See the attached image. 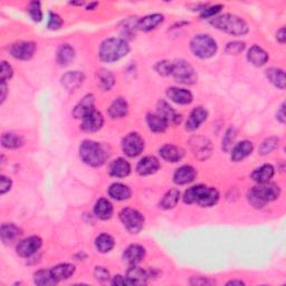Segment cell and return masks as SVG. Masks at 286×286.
<instances>
[{
    "label": "cell",
    "instance_id": "obj_34",
    "mask_svg": "<svg viewBox=\"0 0 286 286\" xmlns=\"http://www.w3.org/2000/svg\"><path fill=\"white\" fill-rule=\"evenodd\" d=\"M75 57V52L74 48L72 46H69L68 44H64V45H61L57 49L56 53V60L57 63L62 66L69 65L73 62Z\"/></svg>",
    "mask_w": 286,
    "mask_h": 286
},
{
    "label": "cell",
    "instance_id": "obj_5",
    "mask_svg": "<svg viewBox=\"0 0 286 286\" xmlns=\"http://www.w3.org/2000/svg\"><path fill=\"white\" fill-rule=\"evenodd\" d=\"M190 48L192 52L199 59L206 60L213 57L217 52V43L212 36L199 34L196 35L192 42H190Z\"/></svg>",
    "mask_w": 286,
    "mask_h": 286
},
{
    "label": "cell",
    "instance_id": "obj_46",
    "mask_svg": "<svg viewBox=\"0 0 286 286\" xmlns=\"http://www.w3.org/2000/svg\"><path fill=\"white\" fill-rule=\"evenodd\" d=\"M156 71L162 75V76H168L171 75V69H173V63L169 61H161L158 62L157 65L155 66Z\"/></svg>",
    "mask_w": 286,
    "mask_h": 286
},
{
    "label": "cell",
    "instance_id": "obj_53",
    "mask_svg": "<svg viewBox=\"0 0 286 286\" xmlns=\"http://www.w3.org/2000/svg\"><path fill=\"white\" fill-rule=\"evenodd\" d=\"M213 282L211 281H208L207 278H202L201 277H193L192 279H190V284H193V285H206V284H212Z\"/></svg>",
    "mask_w": 286,
    "mask_h": 286
},
{
    "label": "cell",
    "instance_id": "obj_35",
    "mask_svg": "<svg viewBox=\"0 0 286 286\" xmlns=\"http://www.w3.org/2000/svg\"><path fill=\"white\" fill-rule=\"evenodd\" d=\"M266 78L270 80L271 83L276 86L279 90H284L285 87V73L282 68L271 67L266 71Z\"/></svg>",
    "mask_w": 286,
    "mask_h": 286
},
{
    "label": "cell",
    "instance_id": "obj_13",
    "mask_svg": "<svg viewBox=\"0 0 286 286\" xmlns=\"http://www.w3.org/2000/svg\"><path fill=\"white\" fill-rule=\"evenodd\" d=\"M94 102H95L94 95L92 94L85 95V97L79 102L78 105L75 106V109L73 111V116L76 119L83 120L86 116H88V114L92 113L95 110Z\"/></svg>",
    "mask_w": 286,
    "mask_h": 286
},
{
    "label": "cell",
    "instance_id": "obj_11",
    "mask_svg": "<svg viewBox=\"0 0 286 286\" xmlns=\"http://www.w3.org/2000/svg\"><path fill=\"white\" fill-rule=\"evenodd\" d=\"M253 188L256 192V194L259 196V198L265 203L276 200L279 197V195H281V189H279V187L275 185V183H272V182L262 183V185H258Z\"/></svg>",
    "mask_w": 286,
    "mask_h": 286
},
{
    "label": "cell",
    "instance_id": "obj_55",
    "mask_svg": "<svg viewBox=\"0 0 286 286\" xmlns=\"http://www.w3.org/2000/svg\"><path fill=\"white\" fill-rule=\"evenodd\" d=\"M276 40L281 43V44H284L285 41H286V35H285V28L282 27L279 30H277V33H276Z\"/></svg>",
    "mask_w": 286,
    "mask_h": 286
},
{
    "label": "cell",
    "instance_id": "obj_21",
    "mask_svg": "<svg viewBox=\"0 0 286 286\" xmlns=\"http://www.w3.org/2000/svg\"><path fill=\"white\" fill-rule=\"evenodd\" d=\"M131 173L130 163L123 158H118L113 160L109 166V174L116 178L128 177Z\"/></svg>",
    "mask_w": 286,
    "mask_h": 286
},
{
    "label": "cell",
    "instance_id": "obj_7",
    "mask_svg": "<svg viewBox=\"0 0 286 286\" xmlns=\"http://www.w3.org/2000/svg\"><path fill=\"white\" fill-rule=\"evenodd\" d=\"M120 220L131 234H139L144 226L142 214L133 208H124L120 213Z\"/></svg>",
    "mask_w": 286,
    "mask_h": 286
},
{
    "label": "cell",
    "instance_id": "obj_44",
    "mask_svg": "<svg viewBox=\"0 0 286 286\" xmlns=\"http://www.w3.org/2000/svg\"><path fill=\"white\" fill-rule=\"evenodd\" d=\"M28 11L30 17L33 18L34 22H41L43 19V12H42V8H41V3L38 2H33L29 4L28 7Z\"/></svg>",
    "mask_w": 286,
    "mask_h": 286
},
{
    "label": "cell",
    "instance_id": "obj_20",
    "mask_svg": "<svg viewBox=\"0 0 286 286\" xmlns=\"http://www.w3.org/2000/svg\"><path fill=\"white\" fill-rule=\"evenodd\" d=\"M158 113L160 114L162 118L166 119L167 122L171 125H178L181 122V116L178 114L173 107H171L166 101H160L158 103Z\"/></svg>",
    "mask_w": 286,
    "mask_h": 286
},
{
    "label": "cell",
    "instance_id": "obj_40",
    "mask_svg": "<svg viewBox=\"0 0 286 286\" xmlns=\"http://www.w3.org/2000/svg\"><path fill=\"white\" fill-rule=\"evenodd\" d=\"M98 79L100 86L103 91H110L113 87L114 83H116V79H114V75L107 71V69L102 68L98 72Z\"/></svg>",
    "mask_w": 286,
    "mask_h": 286
},
{
    "label": "cell",
    "instance_id": "obj_29",
    "mask_svg": "<svg viewBox=\"0 0 286 286\" xmlns=\"http://www.w3.org/2000/svg\"><path fill=\"white\" fill-rule=\"evenodd\" d=\"M21 235L22 231L14 224H3L2 230H0V236H2L3 243L6 245L14 243Z\"/></svg>",
    "mask_w": 286,
    "mask_h": 286
},
{
    "label": "cell",
    "instance_id": "obj_17",
    "mask_svg": "<svg viewBox=\"0 0 286 286\" xmlns=\"http://www.w3.org/2000/svg\"><path fill=\"white\" fill-rule=\"evenodd\" d=\"M208 118V112L202 106L196 107L192 111L189 116V119L186 123V129L188 131H195L199 128V126L205 122Z\"/></svg>",
    "mask_w": 286,
    "mask_h": 286
},
{
    "label": "cell",
    "instance_id": "obj_14",
    "mask_svg": "<svg viewBox=\"0 0 286 286\" xmlns=\"http://www.w3.org/2000/svg\"><path fill=\"white\" fill-rule=\"evenodd\" d=\"M151 277V273L139 268L137 265H131V268L126 272V278L129 279L131 285H143L147 284L149 278Z\"/></svg>",
    "mask_w": 286,
    "mask_h": 286
},
{
    "label": "cell",
    "instance_id": "obj_15",
    "mask_svg": "<svg viewBox=\"0 0 286 286\" xmlns=\"http://www.w3.org/2000/svg\"><path fill=\"white\" fill-rule=\"evenodd\" d=\"M160 168V162L154 156H147L139 161L137 171L141 176H150L156 174Z\"/></svg>",
    "mask_w": 286,
    "mask_h": 286
},
{
    "label": "cell",
    "instance_id": "obj_38",
    "mask_svg": "<svg viewBox=\"0 0 286 286\" xmlns=\"http://www.w3.org/2000/svg\"><path fill=\"white\" fill-rule=\"evenodd\" d=\"M95 247L100 253H109L114 247V239L109 234H101L95 239Z\"/></svg>",
    "mask_w": 286,
    "mask_h": 286
},
{
    "label": "cell",
    "instance_id": "obj_30",
    "mask_svg": "<svg viewBox=\"0 0 286 286\" xmlns=\"http://www.w3.org/2000/svg\"><path fill=\"white\" fill-rule=\"evenodd\" d=\"M273 176H274V168H273V166H271V164H263L262 167L254 170V173L252 174V179L257 182L258 185H262V183L270 182Z\"/></svg>",
    "mask_w": 286,
    "mask_h": 286
},
{
    "label": "cell",
    "instance_id": "obj_3",
    "mask_svg": "<svg viewBox=\"0 0 286 286\" xmlns=\"http://www.w3.org/2000/svg\"><path fill=\"white\" fill-rule=\"evenodd\" d=\"M130 52V47L126 41L122 38H107L100 46V59L105 63L117 62Z\"/></svg>",
    "mask_w": 286,
    "mask_h": 286
},
{
    "label": "cell",
    "instance_id": "obj_57",
    "mask_svg": "<svg viewBox=\"0 0 286 286\" xmlns=\"http://www.w3.org/2000/svg\"><path fill=\"white\" fill-rule=\"evenodd\" d=\"M245 283L244 282H241V281H231V282H228L227 285H244Z\"/></svg>",
    "mask_w": 286,
    "mask_h": 286
},
{
    "label": "cell",
    "instance_id": "obj_42",
    "mask_svg": "<svg viewBox=\"0 0 286 286\" xmlns=\"http://www.w3.org/2000/svg\"><path fill=\"white\" fill-rule=\"evenodd\" d=\"M279 139L276 137H271L269 139L264 140L262 144L259 145V154L262 156H268L272 154L278 147Z\"/></svg>",
    "mask_w": 286,
    "mask_h": 286
},
{
    "label": "cell",
    "instance_id": "obj_41",
    "mask_svg": "<svg viewBox=\"0 0 286 286\" xmlns=\"http://www.w3.org/2000/svg\"><path fill=\"white\" fill-rule=\"evenodd\" d=\"M179 198H180L179 190L171 189L166 195H164V197L160 202V207L163 209H173L177 206L178 201H179Z\"/></svg>",
    "mask_w": 286,
    "mask_h": 286
},
{
    "label": "cell",
    "instance_id": "obj_22",
    "mask_svg": "<svg viewBox=\"0 0 286 286\" xmlns=\"http://www.w3.org/2000/svg\"><path fill=\"white\" fill-rule=\"evenodd\" d=\"M84 74L79 71L68 72L63 75L62 84L68 91H76L78 88L83 84Z\"/></svg>",
    "mask_w": 286,
    "mask_h": 286
},
{
    "label": "cell",
    "instance_id": "obj_45",
    "mask_svg": "<svg viewBox=\"0 0 286 286\" xmlns=\"http://www.w3.org/2000/svg\"><path fill=\"white\" fill-rule=\"evenodd\" d=\"M245 43L243 42H231L227 44L225 52L228 55H238L245 49Z\"/></svg>",
    "mask_w": 286,
    "mask_h": 286
},
{
    "label": "cell",
    "instance_id": "obj_12",
    "mask_svg": "<svg viewBox=\"0 0 286 286\" xmlns=\"http://www.w3.org/2000/svg\"><path fill=\"white\" fill-rule=\"evenodd\" d=\"M103 123H104V119L103 116H102V113L94 110L92 113H90L83 119L81 128L85 132L93 133L101 130L102 126H103Z\"/></svg>",
    "mask_w": 286,
    "mask_h": 286
},
{
    "label": "cell",
    "instance_id": "obj_18",
    "mask_svg": "<svg viewBox=\"0 0 286 286\" xmlns=\"http://www.w3.org/2000/svg\"><path fill=\"white\" fill-rule=\"evenodd\" d=\"M167 95L171 101L175 102V103H177V104H181V105L190 104L194 100L192 92L185 90V88H179V87L168 88Z\"/></svg>",
    "mask_w": 286,
    "mask_h": 286
},
{
    "label": "cell",
    "instance_id": "obj_31",
    "mask_svg": "<svg viewBox=\"0 0 286 286\" xmlns=\"http://www.w3.org/2000/svg\"><path fill=\"white\" fill-rule=\"evenodd\" d=\"M147 122L149 125V129L156 133L164 132L169 125L166 119L162 118L159 113H149L147 116Z\"/></svg>",
    "mask_w": 286,
    "mask_h": 286
},
{
    "label": "cell",
    "instance_id": "obj_48",
    "mask_svg": "<svg viewBox=\"0 0 286 286\" xmlns=\"http://www.w3.org/2000/svg\"><path fill=\"white\" fill-rule=\"evenodd\" d=\"M221 8H222V6H221V5H215V6H212V7H206V8H203L200 17H201L202 19L214 18V17H216V15H217L218 12L221 10Z\"/></svg>",
    "mask_w": 286,
    "mask_h": 286
},
{
    "label": "cell",
    "instance_id": "obj_54",
    "mask_svg": "<svg viewBox=\"0 0 286 286\" xmlns=\"http://www.w3.org/2000/svg\"><path fill=\"white\" fill-rule=\"evenodd\" d=\"M276 119L281 123H285V104L284 103L281 105V107H279V110L277 111Z\"/></svg>",
    "mask_w": 286,
    "mask_h": 286
},
{
    "label": "cell",
    "instance_id": "obj_47",
    "mask_svg": "<svg viewBox=\"0 0 286 286\" xmlns=\"http://www.w3.org/2000/svg\"><path fill=\"white\" fill-rule=\"evenodd\" d=\"M62 26H63V19L61 18V16L55 14V12H49L47 27L52 30H56V29H60Z\"/></svg>",
    "mask_w": 286,
    "mask_h": 286
},
{
    "label": "cell",
    "instance_id": "obj_26",
    "mask_svg": "<svg viewBox=\"0 0 286 286\" xmlns=\"http://www.w3.org/2000/svg\"><path fill=\"white\" fill-rule=\"evenodd\" d=\"M247 60L250 61V63L254 66H264L266 63L269 61V54L265 52V50L259 47L257 45H254L250 48L249 54H247Z\"/></svg>",
    "mask_w": 286,
    "mask_h": 286
},
{
    "label": "cell",
    "instance_id": "obj_10",
    "mask_svg": "<svg viewBox=\"0 0 286 286\" xmlns=\"http://www.w3.org/2000/svg\"><path fill=\"white\" fill-rule=\"evenodd\" d=\"M36 49L37 46L34 42H18L12 44L9 48V52L16 60L28 61L34 56Z\"/></svg>",
    "mask_w": 286,
    "mask_h": 286
},
{
    "label": "cell",
    "instance_id": "obj_33",
    "mask_svg": "<svg viewBox=\"0 0 286 286\" xmlns=\"http://www.w3.org/2000/svg\"><path fill=\"white\" fill-rule=\"evenodd\" d=\"M50 271H52V274H53L54 278L56 279L57 283H59L61 281H64V279L69 278L74 274L75 266L73 264L63 263V264L56 265L55 268H53Z\"/></svg>",
    "mask_w": 286,
    "mask_h": 286
},
{
    "label": "cell",
    "instance_id": "obj_4",
    "mask_svg": "<svg viewBox=\"0 0 286 286\" xmlns=\"http://www.w3.org/2000/svg\"><path fill=\"white\" fill-rule=\"evenodd\" d=\"M80 157L91 167H101L106 160V152L99 142L85 140L80 147Z\"/></svg>",
    "mask_w": 286,
    "mask_h": 286
},
{
    "label": "cell",
    "instance_id": "obj_28",
    "mask_svg": "<svg viewBox=\"0 0 286 286\" xmlns=\"http://www.w3.org/2000/svg\"><path fill=\"white\" fill-rule=\"evenodd\" d=\"M129 104L124 99L119 98L109 107V116L112 119H121L128 116Z\"/></svg>",
    "mask_w": 286,
    "mask_h": 286
},
{
    "label": "cell",
    "instance_id": "obj_2",
    "mask_svg": "<svg viewBox=\"0 0 286 286\" xmlns=\"http://www.w3.org/2000/svg\"><path fill=\"white\" fill-rule=\"evenodd\" d=\"M219 200V193L217 189L209 188L202 185H198L189 188L183 195V201L188 205L198 203L201 207H212Z\"/></svg>",
    "mask_w": 286,
    "mask_h": 286
},
{
    "label": "cell",
    "instance_id": "obj_56",
    "mask_svg": "<svg viewBox=\"0 0 286 286\" xmlns=\"http://www.w3.org/2000/svg\"><path fill=\"white\" fill-rule=\"evenodd\" d=\"M2 103H4V101L6 100V95H7V85H6V82L2 81Z\"/></svg>",
    "mask_w": 286,
    "mask_h": 286
},
{
    "label": "cell",
    "instance_id": "obj_51",
    "mask_svg": "<svg viewBox=\"0 0 286 286\" xmlns=\"http://www.w3.org/2000/svg\"><path fill=\"white\" fill-rule=\"evenodd\" d=\"M11 185H12V182L10 180V178L6 177V176L0 177V194L5 195L6 193L9 192Z\"/></svg>",
    "mask_w": 286,
    "mask_h": 286
},
{
    "label": "cell",
    "instance_id": "obj_23",
    "mask_svg": "<svg viewBox=\"0 0 286 286\" xmlns=\"http://www.w3.org/2000/svg\"><path fill=\"white\" fill-rule=\"evenodd\" d=\"M196 170L192 166H182L176 170L174 175L175 183L179 186L187 185V183L193 182L196 178Z\"/></svg>",
    "mask_w": 286,
    "mask_h": 286
},
{
    "label": "cell",
    "instance_id": "obj_36",
    "mask_svg": "<svg viewBox=\"0 0 286 286\" xmlns=\"http://www.w3.org/2000/svg\"><path fill=\"white\" fill-rule=\"evenodd\" d=\"M109 195L111 198L116 200H126L131 197V190L128 186L123 185V183H113L109 188Z\"/></svg>",
    "mask_w": 286,
    "mask_h": 286
},
{
    "label": "cell",
    "instance_id": "obj_43",
    "mask_svg": "<svg viewBox=\"0 0 286 286\" xmlns=\"http://www.w3.org/2000/svg\"><path fill=\"white\" fill-rule=\"evenodd\" d=\"M235 139H236V130L234 128H230L226 131V135L222 139V149H224L226 152H228L231 150V148L233 147Z\"/></svg>",
    "mask_w": 286,
    "mask_h": 286
},
{
    "label": "cell",
    "instance_id": "obj_32",
    "mask_svg": "<svg viewBox=\"0 0 286 286\" xmlns=\"http://www.w3.org/2000/svg\"><path fill=\"white\" fill-rule=\"evenodd\" d=\"M94 213L102 220L110 219L113 215L112 203L105 198L99 199L94 206Z\"/></svg>",
    "mask_w": 286,
    "mask_h": 286
},
{
    "label": "cell",
    "instance_id": "obj_1",
    "mask_svg": "<svg viewBox=\"0 0 286 286\" xmlns=\"http://www.w3.org/2000/svg\"><path fill=\"white\" fill-rule=\"evenodd\" d=\"M209 23L215 28L233 36H244L250 30L249 25H247L244 19L232 14L216 16L212 18Z\"/></svg>",
    "mask_w": 286,
    "mask_h": 286
},
{
    "label": "cell",
    "instance_id": "obj_27",
    "mask_svg": "<svg viewBox=\"0 0 286 286\" xmlns=\"http://www.w3.org/2000/svg\"><path fill=\"white\" fill-rule=\"evenodd\" d=\"M163 15L161 14H152L148 15L141 19H139V22L137 23L138 29L142 31H150L152 29L157 28L159 25L163 23Z\"/></svg>",
    "mask_w": 286,
    "mask_h": 286
},
{
    "label": "cell",
    "instance_id": "obj_58",
    "mask_svg": "<svg viewBox=\"0 0 286 286\" xmlns=\"http://www.w3.org/2000/svg\"><path fill=\"white\" fill-rule=\"evenodd\" d=\"M99 4L98 3H93V4H90L87 6V10H93L95 7H97Z\"/></svg>",
    "mask_w": 286,
    "mask_h": 286
},
{
    "label": "cell",
    "instance_id": "obj_16",
    "mask_svg": "<svg viewBox=\"0 0 286 286\" xmlns=\"http://www.w3.org/2000/svg\"><path fill=\"white\" fill-rule=\"evenodd\" d=\"M192 149L194 154L198 157L201 160L207 159L212 152V144L208 139L202 137H196L192 139Z\"/></svg>",
    "mask_w": 286,
    "mask_h": 286
},
{
    "label": "cell",
    "instance_id": "obj_8",
    "mask_svg": "<svg viewBox=\"0 0 286 286\" xmlns=\"http://www.w3.org/2000/svg\"><path fill=\"white\" fill-rule=\"evenodd\" d=\"M122 150L126 156L131 158L141 155L144 150L143 138L137 132L129 133L128 136L124 137L122 141Z\"/></svg>",
    "mask_w": 286,
    "mask_h": 286
},
{
    "label": "cell",
    "instance_id": "obj_49",
    "mask_svg": "<svg viewBox=\"0 0 286 286\" xmlns=\"http://www.w3.org/2000/svg\"><path fill=\"white\" fill-rule=\"evenodd\" d=\"M94 276L100 282H106L110 279V272L103 266H97L94 270Z\"/></svg>",
    "mask_w": 286,
    "mask_h": 286
},
{
    "label": "cell",
    "instance_id": "obj_6",
    "mask_svg": "<svg viewBox=\"0 0 286 286\" xmlns=\"http://www.w3.org/2000/svg\"><path fill=\"white\" fill-rule=\"evenodd\" d=\"M171 75L180 84L192 85L197 82V73L195 68L188 62L183 60H179L173 63Z\"/></svg>",
    "mask_w": 286,
    "mask_h": 286
},
{
    "label": "cell",
    "instance_id": "obj_37",
    "mask_svg": "<svg viewBox=\"0 0 286 286\" xmlns=\"http://www.w3.org/2000/svg\"><path fill=\"white\" fill-rule=\"evenodd\" d=\"M34 283L40 286H50L57 284L50 270H41L34 274Z\"/></svg>",
    "mask_w": 286,
    "mask_h": 286
},
{
    "label": "cell",
    "instance_id": "obj_25",
    "mask_svg": "<svg viewBox=\"0 0 286 286\" xmlns=\"http://www.w3.org/2000/svg\"><path fill=\"white\" fill-rule=\"evenodd\" d=\"M254 150L253 142L249 141V140H244L239 143H237L233 148L232 151V160L234 162H239L241 160H244L245 158L249 157Z\"/></svg>",
    "mask_w": 286,
    "mask_h": 286
},
{
    "label": "cell",
    "instance_id": "obj_52",
    "mask_svg": "<svg viewBox=\"0 0 286 286\" xmlns=\"http://www.w3.org/2000/svg\"><path fill=\"white\" fill-rule=\"evenodd\" d=\"M112 285H131L130 282H129V279L122 276V275H116L113 277L112 279Z\"/></svg>",
    "mask_w": 286,
    "mask_h": 286
},
{
    "label": "cell",
    "instance_id": "obj_50",
    "mask_svg": "<svg viewBox=\"0 0 286 286\" xmlns=\"http://www.w3.org/2000/svg\"><path fill=\"white\" fill-rule=\"evenodd\" d=\"M12 74H14V71H12V67L8 64L7 62H3L2 63V81H7L10 80Z\"/></svg>",
    "mask_w": 286,
    "mask_h": 286
},
{
    "label": "cell",
    "instance_id": "obj_19",
    "mask_svg": "<svg viewBox=\"0 0 286 286\" xmlns=\"http://www.w3.org/2000/svg\"><path fill=\"white\" fill-rule=\"evenodd\" d=\"M145 256V250L144 247L138 244L130 245L128 249L124 251L123 259L124 262L129 265H138Z\"/></svg>",
    "mask_w": 286,
    "mask_h": 286
},
{
    "label": "cell",
    "instance_id": "obj_24",
    "mask_svg": "<svg viewBox=\"0 0 286 286\" xmlns=\"http://www.w3.org/2000/svg\"><path fill=\"white\" fill-rule=\"evenodd\" d=\"M163 160L168 162H178L185 156V151L174 144H166L159 151Z\"/></svg>",
    "mask_w": 286,
    "mask_h": 286
},
{
    "label": "cell",
    "instance_id": "obj_9",
    "mask_svg": "<svg viewBox=\"0 0 286 286\" xmlns=\"http://www.w3.org/2000/svg\"><path fill=\"white\" fill-rule=\"evenodd\" d=\"M43 245V240L38 236H30L28 238H25L18 243L16 251L17 254L21 257H30L36 254Z\"/></svg>",
    "mask_w": 286,
    "mask_h": 286
},
{
    "label": "cell",
    "instance_id": "obj_39",
    "mask_svg": "<svg viewBox=\"0 0 286 286\" xmlns=\"http://www.w3.org/2000/svg\"><path fill=\"white\" fill-rule=\"evenodd\" d=\"M2 144L3 147L7 149H17V148H21L24 144V139L21 136H18L16 133H12V132L4 133L2 137Z\"/></svg>",
    "mask_w": 286,
    "mask_h": 286
}]
</instances>
